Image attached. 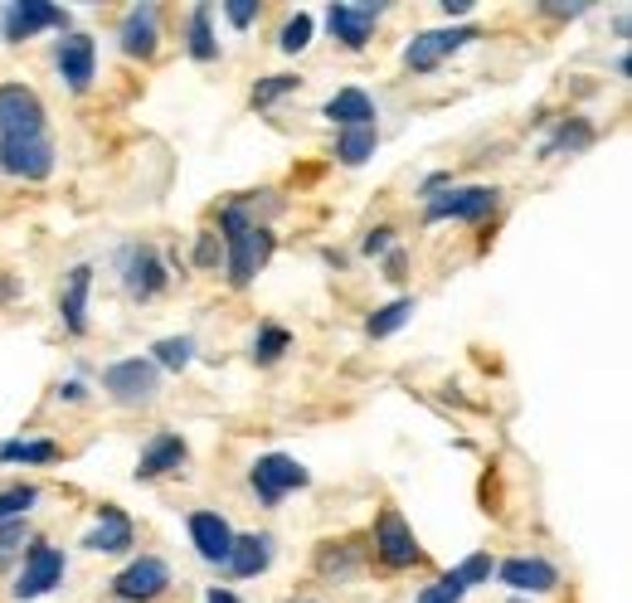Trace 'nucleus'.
Wrapping results in <instances>:
<instances>
[{
    "label": "nucleus",
    "mask_w": 632,
    "mask_h": 603,
    "mask_svg": "<svg viewBox=\"0 0 632 603\" xmlns=\"http://www.w3.org/2000/svg\"><path fill=\"white\" fill-rule=\"evenodd\" d=\"M219 224H224V244H229L234 288H248V282L258 278V268L268 264V254H273V234L248 220V210H239V204H229V210L219 214Z\"/></svg>",
    "instance_id": "f257e3e1"
},
{
    "label": "nucleus",
    "mask_w": 632,
    "mask_h": 603,
    "mask_svg": "<svg viewBox=\"0 0 632 603\" xmlns=\"http://www.w3.org/2000/svg\"><path fill=\"white\" fill-rule=\"evenodd\" d=\"M44 127V108L40 93L25 83H5L0 88V142H15V136H40Z\"/></svg>",
    "instance_id": "f03ea898"
},
{
    "label": "nucleus",
    "mask_w": 632,
    "mask_h": 603,
    "mask_svg": "<svg viewBox=\"0 0 632 603\" xmlns=\"http://www.w3.org/2000/svg\"><path fill=\"white\" fill-rule=\"evenodd\" d=\"M103 384L112 400L122 404H146L156 400V384H161V370H156V360H117V366L103 370Z\"/></svg>",
    "instance_id": "7ed1b4c3"
},
{
    "label": "nucleus",
    "mask_w": 632,
    "mask_h": 603,
    "mask_svg": "<svg viewBox=\"0 0 632 603\" xmlns=\"http://www.w3.org/2000/svg\"><path fill=\"white\" fill-rule=\"evenodd\" d=\"M292 487H307V468L302 462L282 458V453H268V458L253 462V492L263 506H278Z\"/></svg>",
    "instance_id": "20e7f679"
},
{
    "label": "nucleus",
    "mask_w": 632,
    "mask_h": 603,
    "mask_svg": "<svg viewBox=\"0 0 632 603\" xmlns=\"http://www.w3.org/2000/svg\"><path fill=\"white\" fill-rule=\"evenodd\" d=\"M375 555L390 565V570H409V565H419V540H414V531L404 526L399 511H380V521H375Z\"/></svg>",
    "instance_id": "39448f33"
},
{
    "label": "nucleus",
    "mask_w": 632,
    "mask_h": 603,
    "mask_svg": "<svg viewBox=\"0 0 632 603\" xmlns=\"http://www.w3.org/2000/svg\"><path fill=\"white\" fill-rule=\"evenodd\" d=\"M0 170L20 180H44L54 170V152L44 136H15V142H0Z\"/></svg>",
    "instance_id": "423d86ee"
},
{
    "label": "nucleus",
    "mask_w": 632,
    "mask_h": 603,
    "mask_svg": "<svg viewBox=\"0 0 632 603\" xmlns=\"http://www.w3.org/2000/svg\"><path fill=\"white\" fill-rule=\"evenodd\" d=\"M166 584H171V570H166L156 555H142V560H132L127 570L112 579V594L127 603H146V599L166 594Z\"/></svg>",
    "instance_id": "0eeeda50"
},
{
    "label": "nucleus",
    "mask_w": 632,
    "mask_h": 603,
    "mask_svg": "<svg viewBox=\"0 0 632 603\" xmlns=\"http://www.w3.org/2000/svg\"><path fill=\"white\" fill-rule=\"evenodd\" d=\"M496 210V190L492 186H467V190H448V196L428 200V220H487Z\"/></svg>",
    "instance_id": "6e6552de"
},
{
    "label": "nucleus",
    "mask_w": 632,
    "mask_h": 603,
    "mask_svg": "<svg viewBox=\"0 0 632 603\" xmlns=\"http://www.w3.org/2000/svg\"><path fill=\"white\" fill-rule=\"evenodd\" d=\"M477 30H424L409 40V49H404V64L414 68V74H428V68H438L453 49L472 40Z\"/></svg>",
    "instance_id": "1a4fd4ad"
},
{
    "label": "nucleus",
    "mask_w": 632,
    "mask_h": 603,
    "mask_svg": "<svg viewBox=\"0 0 632 603\" xmlns=\"http://www.w3.org/2000/svg\"><path fill=\"white\" fill-rule=\"evenodd\" d=\"M64 579V555L54 545H30V560H25V574L15 584V599H40L49 594L54 584Z\"/></svg>",
    "instance_id": "9d476101"
},
{
    "label": "nucleus",
    "mask_w": 632,
    "mask_h": 603,
    "mask_svg": "<svg viewBox=\"0 0 632 603\" xmlns=\"http://www.w3.org/2000/svg\"><path fill=\"white\" fill-rule=\"evenodd\" d=\"M54 64H59L64 83H69L74 93H83V88L93 83V74H98L93 40H88V34H64V40H59V54H54Z\"/></svg>",
    "instance_id": "9b49d317"
},
{
    "label": "nucleus",
    "mask_w": 632,
    "mask_h": 603,
    "mask_svg": "<svg viewBox=\"0 0 632 603\" xmlns=\"http://www.w3.org/2000/svg\"><path fill=\"white\" fill-rule=\"evenodd\" d=\"M64 20H69V15H64L59 5L25 0V5H10V10H5V40L20 44V40H30V34H40V30H59Z\"/></svg>",
    "instance_id": "f8f14e48"
},
{
    "label": "nucleus",
    "mask_w": 632,
    "mask_h": 603,
    "mask_svg": "<svg viewBox=\"0 0 632 603\" xmlns=\"http://www.w3.org/2000/svg\"><path fill=\"white\" fill-rule=\"evenodd\" d=\"M190 540H195V550L205 555L210 565H224L229 560L234 531H229V521L214 516V511H195V516H190Z\"/></svg>",
    "instance_id": "ddd939ff"
},
{
    "label": "nucleus",
    "mask_w": 632,
    "mask_h": 603,
    "mask_svg": "<svg viewBox=\"0 0 632 603\" xmlns=\"http://www.w3.org/2000/svg\"><path fill=\"white\" fill-rule=\"evenodd\" d=\"M380 5H331V34L346 49H365L370 34H375Z\"/></svg>",
    "instance_id": "4468645a"
},
{
    "label": "nucleus",
    "mask_w": 632,
    "mask_h": 603,
    "mask_svg": "<svg viewBox=\"0 0 632 603\" xmlns=\"http://www.w3.org/2000/svg\"><path fill=\"white\" fill-rule=\"evenodd\" d=\"M122 272H127V292L132 298H156L161 292V282H166V272H161V258L151 254V248H127V258H122Z\"/></svg>",
    "instance_id": "2eb2a0df"
},
{
    "label": "nucleus",
    "mask_w": 632,
    "mask_h": 603,
    "mask_svg": "<svg viewBox=\"0 0 632 603\" xmlns=\"http://www.w3.org/2000/svg\"><path fill=\"white\" fill-rule=\"evenodd\" d=\"M268 560H273V540H268V536H234L229 560H224V565H229L239 579H253V574L268 570Z\"/></svg>",
    "instance_id": "dca6fc26"
},
{
    "label": "nucleus",
    "mask_w": 632,
    "mask_h": 603,
    "mask_svg": "<svg viewBox=\"0 0 632 603\" xmlns=\"http://www.w3.org/2000/svg\"><path fill=\"white\" fill-rule=\"evenodd\" d=\"M122 49H127L132 59H151L156 54V5H137L127 15V25H122Z\"/></svg>",
    "instance_id": "f3484780"
},
{
    "label": "nucleus",
    "mask_w": 632,
    "mask_h": 603,
    "mask_svg": "<svg viewBox=\"0 0 632 603\" xmlns=\"http://www.w3.org/2000/svg\"><path fill=\"white\" fill-rule=\"evenodd\" d=\"M326 118L341 122L346 132H351V127H370V122H375V102L360 93V88H341V93L326 102Z\"/></svg>",
    "instance_id": "a211bd4d"
},
{
    "label": "nucleus",
    "mask_w": 632,
    "mask_h": 603,
    "mask_svg": "<svg viewBox=\"0 0 632 603\" xmlns=\"http://www.w3.org/2000/svg\"><path fill=\"white\" fill-rule=\"evenodd\" d=\"M555 565L545 560H506L501 565V584L511 589H530V594H545V589H555Z\"/></svg>",
    "instance_id": "6ab92c4d"
},
{
    "label": "nucleus",
    "mask_w": 632,
    "mask_h": 603,
    "mask_svg": "<svg viewBox=\"0 0 632 603\" xmlns=\"http://www.w3.org/2000/svg\"><path fill=\"white\" fill-rule=\"evenodd\" d=\"M132 545V521L122 516L117 506H108L103 516H98V526L88 531V550H108V555H117V550H127Z\"/></svg>",
    "instance_id": "aec40b11"
},
{
    "label": "nucleus",
    "mask_w": 632,
    "mask_h": 603,
    "mask_svg": "<svg viewBox=\"0 0 632 603\" xmlns=\"http://www.w3.org/2000/svg\"><path fill=\"white\" fill-rule=\"evenodd\" d=\"M88 282H93V268H74L69 272V288H64V298H59V312H64V326L69 332H83L88 326V312H83V302H88Z\"/></svg>",
    "instance_id": "412c9836"
},
{
    "label": "nucleus",
    "mask_w": 632,
    "mask_h": 603,
    "mask_svg": "<svg viewBox=\"0 0 632 603\" xmlns=\"http://www.w3.org/2000/svg\"><path fill=\"white\" fill-rule=\"evenodd\" d=\"M185 462V443H180L176 434H161L151 443V448L142 453V462H137V477H161V472H171Z\"/></svg>",
    "instance_id": "4be33fe9"
},
{
    "label": "nucleus",
    "mask_w": 632,
    "mask_h": 603,
    "mask_svg": "<svg viewBox=\"0 0 632 603\" xmlns=\"http://www.w3.org/2000/svg\"><path fill=\"white\" fill-rule=\"evenodd\" d=\"M487 574H492V555H472V560H462L458 570H448V574H443V584H438V589H443V594L458 603L472 584H482Z\"/></svg>",
    "instance_id": "5701e85b"
},
{
    "label": "nucleus",
    "mask_w": 632,
    "mask_h": 603,
    "mask_svg": "<svg viewBox=\"0 0 632 603\" xmlns=\"http://www.w3.org/2000/svg\"><path fill=\"white\" fill-rule=\"evenodd\" d=\"M59 443L40 438V443H0V462H54Z\"/></svg>",
    "instance_id": "b1692460"
},
{
    "label": "nucleus",
    "mask_w": 632,
    "mask_h": 603,
    "mask_svg": "<svg viewBox=\"0 0 632 603\" xmlns=\"http://www.w3.org/2000/svg\"><path fill=\"white\" fill-rule=\"evenodd\" d=\"M370 152H375V127H351L341 142H336V156H341L346 166L370 161Z\"/></svg>",
    "instance_id": "393cba45"
},
{
    "label": "nucleus",
    "mask_w": 632,
    "mask_h": 603,
    "mask_svg": "<svg viewBox=\"0 0 632 603\" xmlns=\"http://www.w3.org/2000/svg\"><path fill=\"white\" fill-rule=\"evenodd\" d=\"M409 316H414V302H409V298H399V302H390L385 312H375V316H370V322H365V332H370V336H394L404 322H409Z\"/></svg>",
    "instance_id": "a878e982"
},
{
    "label": "nucleus",
    "mask_w": 632,
    "mask_h": 603,
    "mask_svg": "<svg viewBox=\"0 0 632 603\" xmlns=\"http://www.w3.org/2000/svg\"><path fill=\"white\" fill-rule=\"evenodd\" d=\"M190 54L195 59H214L219 54V44L210 34V5H195V15H190Z\"/></svg>",
    "instance_id": "bb28decb"
},
{
    "label": "nucleus",
    "mask_w": 632,
    "mask_h": 603,
    "mask_svg": "<svg viewBox=\"0 0 632 603\" xmlns=\"http://www.w3.org/2000/svg\"><path fill=\"white\" fill-rule=\"evenodd\" d=\"M287 346H292V336L282 332V326H263V332H258V340H253V360H258V366H273V360H278Z\"/></svg>",
    "instance_id": "cd10ccee"
},
{
    "label": "nucleus",
    "mask_w": 632,
    "mask_h": 603,
    "mask_svg": "<svg viewBox=\"0 0 632 603\" xmlns=\"http://www.w3.org/2000/svg\"><path fill=\"white\" fill-rule=\"evenodd\" d=\"M190 356H195V346H190L185 336H171V340H161V346H156V360H161L166 370H185Z\"/></svg>",
    "instance_id": "c85d7f7f"
},
{
    "label": "nucleus",
    "mask_w": 632,
    "mask_h": 603,
    "mask_svg": "<svg viewBox=\"0 0 632 603\" xmlns=\"http://www.w3.org/2000/svg\"><path fill=\"white\" fill-rule=\"evenodd\" d=\"M589 122H569V127H560L555 136H550L545 152H579V146H589Z\"/></svg>",
    "instance_id": "c756f323"
},
{
    "label": "nucleus",
    "mask_w": 632,
    "mask_h": 603,
    "mask_svg": "<svg viewBox=\"0 0 632 603\" xmlns=\"http://www.w3.org/2000/svg\"><path fill=\"white\" fill-rule=\"evenodd\" d=\"M35 502H40L35 487H10V492H0V521H5V516H25Z\"/></svg>",
    "instance_id": "7c9ffc66"
},
{
    "label": "nucleus",
    "mask_w": 632,
    "mask_h": 603,
    "mask_svg": "<svg viewBox=\"0 0 632 603\" xmlns=\"http://www.w3.org/2000/svg\"><path fill=\"white\" fill-rule=\"evenodd\" d=\"M307 40H312V15H292L287 25H282V49L287 54H297V49H307Z\"/></svg>",
    "instance_id": "2f4dec72"
},
{
    "label": "nucleus",
    "mask_w": 632,
    "mask_h": 603,
    "mask_svg": "<svg viewBox=\"0 0 632 603\" xmlns=\"http://www.w3.org/2000/svg\"><path fill=\"white\" fill-rule=\"evenodd\" d=\"M292 88H297V74H287V78H263V83L253 88V108H268L273 98L292 93Z\"/></svg>",
    "instance_id": "473e14b6"
},
{
    "label": "nucleus",
    "mask_w": 632,
    "mask_h": 603,
    "mask_svg": "<svg viewBox=\"0 0 632 603\" xmlns=\"http://www.w3.org/2000/svg\"><path fill=\"white\" fill-rule=\"evenodd\" d=\"M224 15H229V20H234V25H239V30H244V25H248V20H253V15H258V5H248V0H244V5H224Z\"/></svg>",
    "instance_id": "72a5a7b5"
},
{
    "label": "nucleus",
    "mask_w": 632,
    "mask_h": 603,
    "mask_svg": "<svg viewBox=\"0 0 632 603\" xmlns=\"http://www.w3.org/2000/svg\"><path fill=\"white\" fill-rule=\"evenodd\" d=\"M385 248H390V230H375L365 238V254H385Z\"/></svg>",
    "instance_id": "f704fd0d"
},
{
    "label": "nucleus",
    "mask_w": 632,
    "mask_h": 603,
    "mask_svg": "<svg viewBox=\"0 0 632 603\" xmlns=\"http://www.w3.org/2000/svg\"><path fill=\"white\" fill-rule=\"evenodd\" d=\"M20 545V526H0V555H10Z\"/></svg>",
    "instance_id": "c9c22d12"
},
{
    "label": "nucleus",
    "mask_w": 632,
    "mask_h": 603,
    "mask_svg": "<svg viewBox=\"0 0 632 603\" xmlns=\"http://www.w3.org/2000/svg\"><path fill=\"white\" fill-rule=\"evenodd\" d=\"M200 264H214V234H205V238H200Z\"/></svg>",
    "instance_id": "e433bc0d"
},
{
    "label": "nucleus",
    "mask_w": 632,
    "mask_h": 603,
    "mask_svg": "<svg viewBox=\"0 0 632 603\" xmlns=\"http://www.w3.org/2000/svg\"><path fill=\"white\" fill-rule=\"evenodd\" d=\"M419 603H453V599H448L443 589H424V594H419Z\"/></svg>",
    "instance_id": "4c0bfd02"
},
{
    "label": "nucleus",
    "mask_w": 632,
    "mask_h": 603,
    "mask_svg": "<svg viewBox=\"0 0 632 603\" xmlns=\"http://www.w3.org/2000/svg\"><path fill=\"white\" fill-rule=\"evenodd\" d=\"M205 603H239V599L224 594V589H210V599H205Z\"/></svg>",
    "instance_id": "58836bf2"
}]
</instances>
